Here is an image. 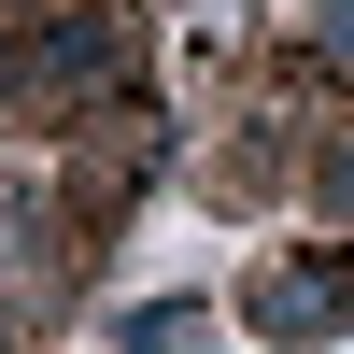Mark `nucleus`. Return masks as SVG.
I'll list each match as a JSON object with an SVG mask.
<instances>
[{"mask_svg": "<svg viewBox=\"0 0 354 354\" xmlns=\"http://www.w3.org/2000/svg\"><path fill=\"white\" fill-rule=\"evenodd\" d=\"M128 340H142V354H185V340H198V312H185V298H170V312H142V326H128Z\"/></svg>", "mask_w": 354, "mask_h": 354, "instance_id": "2", "label": "nucleus"}, {"mask_svg": "<svg viewBox=\"0 0 354 354\" xmlns=\"http://www.w3.org/2000/svg\"><path fill=\"white\" fill-rule=\"evenodd\" d=\"M326 57H354V0H326Z\"/></svg>", "mask_w": 354, "mask_h": 354, "instance_id": "3", "label": "nucleus"}, {"mask_svg": "<svg viewBox=\"0 0 354 354\" xmlns=\"http://www.w3.org/2000/svg\"><path fill=\"white\" fill-rule=\"evenodd\" d=\"M241 312L270 340H326V326H354V255L326 241V255H283V270H255L241 283Z\"/></svg>", "mask_w": 354, "mask_h": 354, "instance_id": "1", "label": "nucleus"}, {"mask_svg": "<svg viewBox=\"0 0 354 354\" xmlns=\"http://www.w3.org/2000/svg\"><path fill=\"white\" fill-rule=\"evenodd\" d=\"M326 185H340V213H354V156H340V170H326Z\"/></svg>", "mask_w": 354, "mask_h": 354, "instance_id": "4", "label": "nucleus"}]
</instances>
